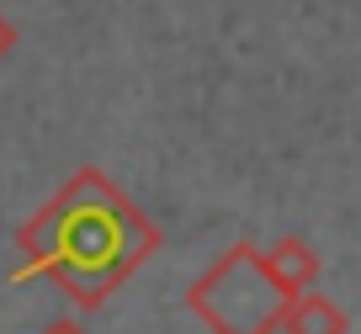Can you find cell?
Wrapping results in <instances>:
<instances>
[{"label": "cell", "mask_w": 361, "mask_h": 334, "mask_svg": "<svg viewBox=\"0 0 361 334\" xmlns=\"http://www.w3.org/2000/svg\"><path fill=\"white\" fill-rule=\"evenodd\" d=\"M16 281L48 276L80 313H90L159 249V228L96 165H80L16 228Z\"/></svg>", "instance_id": "obj_1"}, {"label": "cell", "mask_w": 361, "mask_h": 334, "mask_svg": "<svg viewBox=\"0 0 361 334\" xmlns=\"http://www.w3.org/2000/svg\"><path fill=\"white\" fill-rule=\"evenodd\" d=\"M287 302L293 297L276 287V276L266 271V255L250 239L228 245L186 292V308L213 334H276Z\"/></svg>", "instance_id": "obj_2"}, {"label": "cell", "mask_w": 361, "mask_h": 334, "mask_svg": "<svg viewBox=\"0 0 361 334\" xmlns=\"http://www.w3.org/2000/svg\"><path fill=\"white\" fill-rule=\"evenodd\" d=\"M260 255H266V271L276 276V287H282L287 297L308 292L319 281V271H324V266H319V255H314V245H303L298 234H282L271 249H260Z\"/></svg>", "instance_id": "obj_3"}, {"label": "cell", "mask_w": 361, "mask_h": 334, "mask_svg": "<svg viewBox=\"0 0 361 334\" xmlns=\"http://www.w3.org/2000/svg\"><path fill=\"white\" fill-rule=\"evenodd\" d=\"M282 329L287 334H350V313L340 308L335 297H324L319 287L298 292L282 313Z\"/></svg>", "instance_id": "obj_4"}, {"label": "cell", "mask_w": 361, "mask_h": 334, "mask_svg": "<svg viewBox=\"0 0 361 334\" xmlns=\"http://www.w3.org/2000/svg\"><path fill=\"white\" fill-rule=\"evenodd\" d=\"M11 48H16V27H11V22H6V16H0V58L11 54Z\"/></svg>", "instance_id": "obj_5"}, {"label": "cell", "mask_w": 361, "mask_h": 334, "mask_svg": "<svg viewBox=\"0 0 361 334\" xmlns=\"http://www.w3.org/2000/svg\"><path fill=\"white\" fill-rule=\"evenodd\" d=\"M43 334H85V329H80V323H69V318H59V323H48Z\"/></svg>", "instance_id": "obj_6"}]
</instances>
